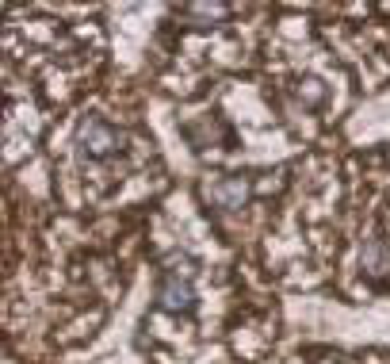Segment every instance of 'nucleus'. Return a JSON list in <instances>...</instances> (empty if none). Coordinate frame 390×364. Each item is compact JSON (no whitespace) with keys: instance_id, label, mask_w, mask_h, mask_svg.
Listing matches in <instances>:
<instances>
[{"instance_id":"obj_1","label":"nucleus","mask_w":390,"mask_h":364,"mask_svg":"<svg viewBox=\"0 0 390 364\" xmlns=\"http://www.w3.org/2000/svg\"><path fill=\"white\" fill-rule=\"evenodd\" d=\"M73 150H77L81 169L88 173L92 181H96V176H111L108 169H115V165L127 161V154H130V135H127L119 123L103 119L100 111H88V115H81V123H77ZM88 176H84V181H88Z\"/></svg>"},{"instance_id":"obj_2","label":"nucleus","mask_w":390,"mask_h":364,"mask_svg":"<svg viewBox=\"0 0 390 364\" xmlns=\"http://www.w3.org/2000/svg\"><path fill=\"white\" fill-rule=\"evenodd\" d=\"M157 307L168 314H192L195 311V288H192V268L188 261H173V265L161 273L157 284Z\"/></svg>"},{"instance_id":"obj_3","label":"nucleus","mask_w":390,"mask_h":364,"mask_svg":"<svg viewBox=\"0 0 390 364\" xmlns=\"http://www.w3.org/2000/svg\"><path fill=\"white\" fill-rule=\"evenodd\" d=\"M199 192L214 211H241L253 200V176H207Z\"/></svg>"},{"instance_id":"obj_4","label":"nucleus","mask_w":390,"mask_h":364,"mask_svg":"<svg viewBox=\"0 0 390 364\" xmlns=\"http://www.w3.org/2000/svg\"><path fill=\"white\" fill-rule=\"evenodd\" d=\"M360 273L375 284L390 280V238L379 227H371L364 238H360Z\"/></svg>"}]
</instances>
